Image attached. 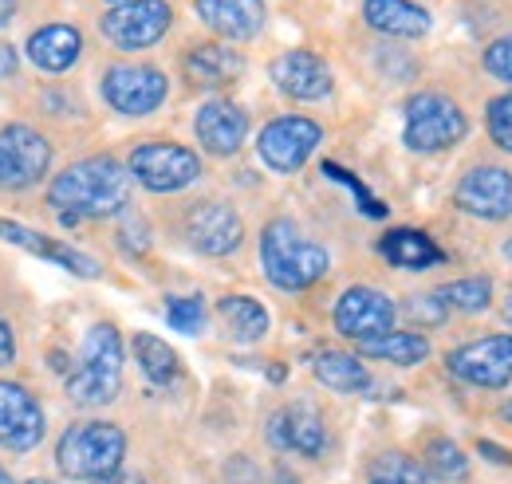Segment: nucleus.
<instances>
[{
    "label": "nucleus",
    "mask_w": 512,
    "mask_h": 484,
    "mask_svg": "<svg viewBox=\"0 0 512 484\" xmlns=\"http://www.w3.org/2000/svg\"><path fill=\"white\" fill-rule=\"evenodd\" d=\"M48 201H52V209H60L64 225H75L83 217H91V221L115 217V213L127 209L130 201V170L119 166L115 158H107V154L71 162L52 182Z\"/></svg>",
    "instance_id": "obj_1"
},
{
    "label": "nucleus",
    "mask_w": 512,
    "mask_h": 484,
    "mask_svg": "<svg viewBox=\"0 0 512 484\" xmlns=\"http://www.w3.org/2000/svg\"><path fill=\"white\" fill-rule=\"evenodd\" d=\"M260 264L264 276L284 292H304L320 284L331 268V256L320 241H312L292 217H276L260 233Z\"/></svg>",
    "instance_id": "obj_2"
},
{
    "label": "nucleus",
    "mask_w": 512,
    "mask_h": 484,
    "mask_svg": "<svg viewBox=\"0 0 512 484\" xmlns=\"http://www.w3.org/2000/svg\"><path fill=\"white\" fill-rule=\"evenodd\" d=\"M123 386V339L111 323H95L83 339L79 366L67 374V398L75 406H107Z\"/></svg>",
    "instance_id": "obj_3"
},
{
    "label": "nucleus",
    "mask_w": 512,
    "mask_h": 484,
    "mask_svg": "<svg viewBox=\"0 0 512 484\" xmlns=\"http://www.w3.org/2000/svg\"><path fill=\"white\" fill-rule=\"evenodd\" d=\"M127 433L111 422H79L60 437L56 461L71 481H107L123 469Z\"/></svg>",
    "instance_id": "obj_4"
},
{
    "label": "nucleus",
    "mask_w": 512,
    "mask_h": 484,
    "mask_svg": "<svg viewBox=\"0 0 512 484\" xmlns=\"http://www.w3.org/2000/svg\"><path fill=\"white\" fill-rule=\"evenodd\" d=\"M465 134H469V119H465V111H461L453 99H446V95L426 91V95H414V99L406 103L402 138H406L410 150H418V154H438V150L457 146Z\"/></svg>",
    "instance_id": "obj_5"
},
{
    "label": "nucleus",
    "mask_w": 512,
    "mask_h": 484,
    "mask_svg": "<svg viewBox=\"0 0 512 484\" xmlns=\"http://www.w3.org/2000/svg\"><path fill=\"white\" fill-rule=\"evenodd\" d=\"M170 20L174 12L166 0H123L99 20V28L115 48L142 52V48H154L170 32Z\"/></svg>",
    "instance_id": "obj_6"
},
{
    "label": "nucleus",
    "mask_w": 512,
    "mask_h": 484,
    "mask_svg": "<svg viewBox=\"0 0 512 484\" xmlns=\"http://www.w3.org/2000/svg\"><path fill=\"white\" fill-rule=\"evenodd\" d=\"M127 170L134 182L154 189V193H178L190 182H197L201 162L193 150L178 146V142H146L130 154Z\"/></svg>",
    "instance_id": "obj_7"
},
{
    "label": "nucleus",
    "mask_w": 512,
    "mask_h": 484,
    "mask_svg": "<svg viewBox=\"0 0 512 484\" xmlns=\"http://www.w3.org/2000/svg\"><path fill=\"white\" fill-rule=\"evenodd\" d=\"M320 138H323L320 122L304 119V115H284V119L268 122V126L260 130L256 150H260V158H264L268 170H276V174H296V170L312 158V150L320 146Z\"/></svg>",
    "instance_id": "obj_8"
},
{
    "label": "nucleus",
    "mask_w": 512,
    "mask_h": 484,
    "mask_svg": "<svg viewBox=\"0 0 512 484\" xmlns=\"http://www.w3.org/2000/svg\"><path fill=\"white\" fill-rule=\"evenodd\" d=\"M52 166V146L44 142L40 130L12 122L0 130V185L4 189H28L44 178Z\"/></svg>",
    "instance_id": "obj_9"
},
{
    "label": "nucleus",
    "mask_w": 512,
    "mask_h": 484,
    "mask_svg": "<svg viewBox=\"0 0 512 484\" xmlns=\"http://www.w3.org/2000/svg\"><path fill=\"white\" fill-rule=\"evenodd\" d=\"M170 83L158 67L146 63H119L103 75V99L119 111V115H150L162 107Z\"/></svg>",
    "instance_id": "obj_10"
},
{
    "label": "nucleus",
    "mask_w": 512,
    "mask_h": 484,
    "mask_svg": "<svg viewBox=\"0 0 512 484\" xmlns=\"http://www.w3.org/2000/svg\"><path fill=\"white\" fill-rule=\"evenodd\" d=\"M453 378L469 382V386H485V390H501L512 382V335H489L477 339L469 347H457L449 355Z\"/></svg>",
    "instance_id": "obj_11"
},
{
    "label": "nucleus",
    "mask_w": 512,
    "mask_h": 484,
    "mask_svg": "<svg viewBox=\"0 0 512 484\" xmlns=\"http://www.w3.org/2000/svg\"><path fill=\"white\" fill-rule=\"evenodd\" d=\"M394 311H398L394 300L379 288H347L335 303V331L355 343L379 339L394 327Z\"/></svg>",
    "instance_id": "obj_12"
},
{
    "label": "nucleus",
    "mask_w": 512,
    "mask_h": 484,
    "mask_svg": "<svg viewBox=\"0 0 512 484\" xmlns=\"http://www.w3.org/2000/svg\"><path fill=\"white\" fill-rule=\"evenodd\" d=\"M44 441V410L32 390L16 382H0V445L12 453H28Z\"/></svg>",
    "instance_id": "obj_13"
},
{
    "label": "nucleus",
    "mask_w": 512,
    "mask_h": 484,
    "mask_svg": "<svg viewBox=\"0 0 512 484\" xmlns=\"http://www.w3.org/2000/svg\"><path fill=\"white\" fill-rule=\"evenodd\" d=\"M457 209L481 221H505L512 213V174L501 166H477L457 182Z\"/></svg>",
    "instance_id": "obj_14"
},
{
    "label": "nucleus",
    "mask_w": 512,
    "mask_h": 484,
    "mask_svg": "<svg viewBox=\"0 0 512 484\" xmlns=\"http://www.w3.org/2000/svg\"><path fill=\"white\" fill-rule=\"evenodd\" d=\"M186 237L205 256H229L241 244V237H245V225H241L233 205L201 201V205H193L190 217H186Z\"/></svg>",
    "instance_id": "obj_15"
},
{
    "label": "nucleus",
    "mask_w": 512,
    "mask_h": 484,
    "mask_svg": "<svg viewBox=\"0 0 512 484\" xmlns=\"http://www.w3.org/2000/svg\"><path fill=\"white\" fill-rule=\"evenodd\" d=\"M268 441L284 453H304V457H320L323 445H327V429H323L316 406L308 402H296V406H284L272 414L268 422Z\"/></svg>",
    "instance_id": "obj_16"
},
{
    "label": "nucleus",
    "mask_w": 512,
    "mask_h": 484,
    "mask_svg": "<svg viewBox=\"0 0 512 484\" xmlns=\"http://www.w3.org/2000/svg\"><path fill=\"white\" fill-rule=\"evenodd\" d=\"M201 146L217 158H229L245 146V134H249V115L229 103V99H209L201 111H197V122H193Z\"/></svg>",
    "instance_id": "obj_17"
},
{
    "label": "nucleus",
    "mask_w": 512,
    "mask_h": 484,
    "mask_svg": "<svg viewBox=\"0 0 512 484\" xmlns=\"http://www.w3.org/2000/svg\"><path fill=\"white\" fill-rule=\"evenodd\" d=\"M0 241L20 244V248H28L32 256H44V260L60 264V268L75 272V276H83V280H99V276H103V268H99L87 252H79V248H71V244H64V241H52V237H44V233L20 225V221L0 217Z\"/></svg>",
    "instance_id": "obj_18"
},
{
    "label": "nucleus",
    "mask_w": 512,
    "mask_h": 484,
    "mask_svg": "<svg viewBox=\"0 0 512 484\" xmlns=\"http://www.w3.org/2000/svg\"><path fill=\"white\" fill-rule=\"evenodd\" d=\"M268 75L292 99H323L331 91V67L316 52H284L280 60H272Z\"/></svg>",
    "instance_id": "obj_19"
},
{
    "label": "nucleus",
    "mask_w": 512,
    "mask_h": 484,
    "mask_svg": "<svg viewBox=\"0 0 512 484\" xmlns=\"http://www.w3.org/2000/svg\"><path fill=\"white\" fill-rule=\"evenodd\" d=\"M197 16L225 40H253L264 28V0H197Z\"/></svg>",
    "instance_id": "obj_20"
},
{
    "label": "nucleus",
    "mask_w": 512,
    "mask_h": 484,
    "mask_svg": "<svg viewBox=\"0 0 512 484\" xmlns=\"http://www.w3.org/2000/svg\"><path fill=\"white\" fill-rule=\"evenodd\" d=\"M245 71V56L229 44H201L186 56V75L197 87H229Z\"/></svg>",
    "instance_id": "obj_21"
},
{
    "label": "nucleus",
    "mask_w": 512,
    "mask_h": 484,
    "mask_svg": "<svg viewBox=\"0 0 512 484\" xmlns=\"http://www.w3.org/2000/svg\"><path fill=\"white\" fill-rule=\"evenodd\" d=\"M363 16L371 28L402 40H418L430 32V12L418 8L414 0H363Z\"/></svg>",
    "instance_id": "obj_22"
},
{
    "label": "nucleus",
    "mask_w": 512,
    "mask_h": 484,
    "mask_svg": "<svg viewBox=\"0 0 512 484\" xmlns=\"http://www.w3.org/2000/svg\"><path fill=\"white\" fill-rule=\"evenodd\" d=\"M79 52H83V36L71 24H48L28 40V60L40 71H67L79 60Z\"/></svg>",
    "instance_id": "obj_23"
},
{
    "label": "nucleus",
    "mask_w": 512,
    "mask_h": 484,
    "mask_svg": "<svg viewBox=\"0 0 512 484\" xmlns=\"http://www.w3.org/2000/svg\"><path fill=\"white\" fill-rule=\"evenodd\" d=\"M379 252L386 256V264H394V268H414V272L434 268V264L446 260V252L430 241L422 229H390L383 241H379Z\"/></svg>",
    "instance_id": "obj_24"
},
{
    "label": "nucleus",
    "mask_w": 512,
    "mask_h": 484,
    "mask_svg": "<svg viewBox=\"0 0 512 484\" xmlns=\"http://www.w3.org/2000/svg\"><path fill=\"white\" fill-rule=\"evenodd\" d=\"M312 370H316V378L323 386L335 390V394H367L371 390L367 366L359 363L355 355H347V351H320L312 359Z\"/></svg>",
    "instance_id": "obj_25"
},
{
    "label": "nucleus",
    "mask_w": 512,
    "mask_h": 484,
    "mask_svg": "<svg viewBox=\"0 0 512 484\" xmlns=\"http://www.w3.org/2000/svg\"><path fill=\"white\" fill-rule=\"evenodd\" d=\"M359 351L367 359H383V363H394V366H414L422 363V359H430L426 335H414V331H386L379 339L359 343Z\"/></svg>",
    "instance_id": "obj_26"
},
{
    "label": "nucleus",
    "mask_w": 512,
    "mask_h": 484,
    "mask_svg": "<svg viewBox=\"0 0 512 484\" xmlns=\"http://www.w3.org/2000/svg\"><path fill=\"white\" fill-rule=\"evenodd\" d=\"M134 359L142 366V374L154 382V386H170L178 374H182V359H178V351L166 343V339H158V335H134Z\"/></svg>",
    "instance_id": "obj_27"
},
{
    "label": "nucleus",
    "mask_w": 512,
    "mask_h": 484,
    "mask_svg": "<svg viewBox=\"0 0 512 484\" xmlns=\"http://www.w3.org/2000/svg\"><path fill=\"white\" fill-rule=\"evenodd\" d=\"M217 311H221L225 327L233 331V339H241V343H256L268 331V311L253 296H225L217 303Z\"/></svg>",
    "instance_id": "obj_28"
},
{
    "label": "nucleus",
    "mask_w": 512,
    "mask_h": 484,
    "mask_svg": "<svg viewBox=\"0 0 512 484\" xmlns=\"http://www.w3.org/2000/svg\"><path fill=\"white\" fill-rule=\"evenodd\" d=\"M438 300L453 311H485L493 303V280L489 276H465L453 280L446 288H438Z\"/></svg>",
    "instance_id": "obj_29"
},
{
    "label": "nucleus",
    "mask_w": 512,
    "mask_h": 484,
    "mask_svg": "<svg viewBox=\"0 0 512 484\" xmlns=\"http://www.w3.org/2000/svg\"><path fill=\"white\" fill-rule=\"evenodd\" d=\"M426 469H430L438 481H461V477H465V469H469V457L461 453V445H457V441H449V437H434V441L426 445Z\"/></svg>",
    "instance_id": "obj_30"
},
{
    "label": "nucleus",
    "mask_w": 512,
    "mask_h": 484,
    "mask_svg": "<svg viewBox=\"0 0 512 484\" xmlns=\"http://www.w3.org/2000/svg\"><path fill=\"white\" fill-rule=\"evenodd\" d=\"M323 174H327L331 182L347 185V189L355 193V205H359V213H363V217H375V221H383V217H386V205H383V201H379V197H375V193H371L367 185L359 182V178H355V174H351L347 166H339V162H323Z\"/></svg>",
    "instance_id": "obj_31"
},
{
    "label": "nucleus",
    "mask_w": 512,
    "mask_h": 484,
    "mask_svg": "<svg viewBox=\"0 0 512 484\" xmlns=\"http://www.w3.org/2000/svg\"><path fill=\"white\" fill-rule=\"evenodd\" d=\"M166 323L186 331V335H197L205 327V300L201 296H174L166 303Z\"/></svg>",
    "instance_id": "obj_32"
},
{
    "label": "nucleus",
    "mask_w": 512,
    "mask_h": 484,
    "mask_svg": "<svg viewBox=\"0 0 512 484\" xmlns=\"http://www.w3.org/2000/svg\"><path fill=\"white\" fill-rule=\"evenodd\" d=\"M485 126H489V138H493L501 150H509L512 154V91L489 103V111H485Z\"/></svg>",
    "instance_id": "obj_33"
},
{
    "label": "nucleus",
    "mask_w": 512,
    "mask_h": 484,
    "mask_svg": "<svg viewBox=\"0 0 512 484\" xmlns=\"http://www.w3.org/2000/svg\"><path fill=\"white\" fill-rule=\"evenodd\" d=\"M375 477H394V481H406V484H422L426 473L410 461V457H398V453H386L383 461L375 465Z\"/></svg>",
    "instance_id": "obj_34"
},
{
    "label": "nucleus",
    "mask_w": 512,
    "mask_h": 484,
    "mask_svg": "<svg viewBox=\"0 0 512 484\" xmlns=\"http://www.w3.org/2000/svg\"><path fill=\"white\" fill-rule=\"evenodd\" d=\"M485 71H489L493 79H501V83H512V36L489 44V52H485Z\"/></svg>",
    "instance_id": "obj_35"
},
{
    "label": "nucleus",
    "mask_w": 512,
    "mask_h": 484,
    "mask_svg": "<svg viewBox=\"0 0 512 484\" xmlns=\"http://www.w3.org/2000/svg\"><path fill=\"white\" fill-rule=\"evenodd\" d=\"M119 244L127 248L130 256H142V252L150 248V229H146V221H142V217H127V225H123V233H119Z\"/></svg>",
    "instance_id": "obj_36"
},
{
    "label": "nucleus",
    "mask_w": 512,
    "mask_h": 484,
    "mask_svg": "<svg viewBox=\"0 0 512 484\" xmlns=\"http://www.w3.org/2000/svg\"><path fill=\"white\" fill-rule=\"evenodd\" d=\"M12 363H16V335H12V327L0 315V366H12Z\"/></svg>",
    "instance_id": "obj_37"
},
{
    "label": "nucleus",
    "mask_w": 512,
    "mask_h": 484,
    "mask_svg": "<svg viewBox=\"0 0 512 484\" xmlns=\"http://www.w3.org/2000/svg\"><path fill=\"white\" fill-rule=\"evenodd\" d=\"M16 67H20L16 48H12V44H0V79H12V75H16Z\"/></svg>",
    "instance_id": "obj_38"
},
{
    "label": "nucleus",
    "mask_w": 512,
    "mask_h": 484,
    "mask_svg": "<svg viewBox=\"0 0 512 484\" xmlns=\"http://www.w3.org/2000/svg\"><path fill=\"white\" fill-rule=\"evenodd\" d=\"M477 449H481V457H489V461L512 465V453H505V449H501V445H493V441H477Z\"/></svg>",
    "instance_id": "obj_39"
},
{
    "label": "nucleus",
    "mask_w": 512,
    "mask_h": 484,
    "mask_svg": "<svg viewBox=\"0 0 512 484\" xmlns=\"http://www.w3.org/2000/svg\"><path fill=\"white\" fill-rule=\"evenodd\" d=\"M99 484H146L138 473H115V477H107V481H99Z\"/></svg>",
    "instance_id": "obj_40"
},
{
    "label": "nucleus",
    "mask_w": 512,
    "mask_h": 484,
    "mask_svg": "<svg viewBox=\"0 0 512 484\" xmlns=\"http://www.w3.org/2000/svg\"><path fill=\"white\" fill-rule=\"evenodd\" d=\"M12 16H16V0H0V28H4Z\"/></svg>",
    "instance_id": "obj_41"
},
{
    "label": "nucleus",
    "mask_w": 512,
    "mask_h": 484,
    "mask_svg": "<svg viewBox=\"0 0 512 484\" xmlns=\"http://www.w3.org/2000/svg\"><path fill=\"white\" fill-rule=\"evenodd\" d=\"M276 484H300V481H296L288 469H276Z\"/></svg>",
    "instance_id": "obj_42"
},
{
    "label": "nucleus",
    "mask_w": 512,
    "mask_h": 484,
    "mask_svg": "<svg viewBox=\"0 0 512 484\" xmlns=\"http://www.w3.org/2000/svg\"><path fill=\"white\" fill-rule=\"evenodd\" d=\"M284 374H288L284 366H268V378H272V382H284Z\"/></svg>",
    "instance_id": "obj_43"
},
{
    "label": "nucleus",
    "mask_w": 512,
    "mask_h": 484,
    "mask_svg": "<svg viewBox=\"0 0 512 484\" xmlns=\"http://www.w3.org/2000/svg\"><path fill=\"white\" fill-rule=\"evenodd\" d=\"M371 484H406V481H394V477H375Z\"/></svg>",
    "instance_id": "obj_44"
},
{
    "label": "nucleus",
    "mask_w": 512,
    "mask_h": 484,
    "mask_svg": "<svg viewBox=\"0 0 512 484\" xmlns=\"http://www.w3.org/2000/svg\"><path fill=\"white\" fill-rule=\"evenodd\" d=\"M0 484H12V477H8V473H4V469H0Z\"/></svg>",
    "instance_id": "obj_45"
},
{
    "label": "nucleus",
    "mask_w": 512,
    "mask_h": 484,
    "mask_svg": "<svg viewBox=\"0 0 512 484\" xmlns=\"http://www.w3.org/2000/svg\"><path fill=\"white\" fill-rule=\"evenodd\" d=\"M505 319L512 323V296H509V307H505Z\"/></svg>",
    "instance_id": "obj_46"
},
{
    "label": "nucleus",
    "mask_w": 512,
    "mask_h": 484,
    "mask_svg": "<svg viewBox=\"0 0 512 484\" xmlns=\"http://www.w3.org/2000/svg\"><path fill=\"white\" fill-rule=\"evenodd\" d=\"M505 418H509V422H512V402H509V406H505Z\"/></svg>",
    "instance_id": "obj_47"
},
{
    "label": "nucleus",
    "mask_w": 512,
    "mask_h": 484,
    "mask_svg": "<svg viewBox=\"0 0 512 484\" xmlns=\"http://www.w3.org/2000/svg\"><path fill=\"white\" fill-rule=\"evenodd\" d=\"M505 256H509V260H512V241H509V244H505Z\"/></svg>",
    "instance_id": "obj_48"
},
{
    "label": "nucleus",
    "mask_w": 512,
    "mask_h": 484,
    "mask_svg": "<svg viewBox=\"0 0 512 484\" xmlns=\"http://www.w3.org/2000/svg\"><path fill=\"white\" fill-rule=\"evenodd\" d=\"M24 484H56V481H24Z\"/></svg>",
    "instance_id": "obj_49"
},
{
    "label": "nucleus",
    "mask_w": 512,
    "mask_h": 484,
    "mask_svg": "<svg viewBox=\"0 0 512 484\" xmlns=\"http://www.w3.org/2000/svg\"><path fill=\"white\" fill-rule=\"evenodd\" d=\"M119 4H123V0H119Z\"/></svg>",
    "instance_id": "obj_50"
}]
</instances>
